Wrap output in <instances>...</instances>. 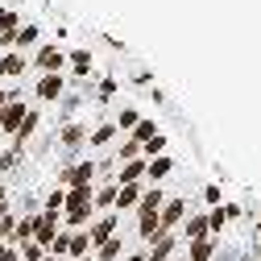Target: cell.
<instances>
[{
  "instance_id": "cell-1",
  "label": "cell",
  "mask_w": 261,
  "mask_h": 261,
  "mask_svg": "<svg viewBox=\"0 0 261 261\" xmlns=\"http://www.w3.org/2000/svg\"><path fill=\"white\" fill-rule=\"evenodd\" d=\"M62 207H67L62 220H67L75 232L87 228V224H91V212H95V207H91V191H67V203H62Z\"/></svg>"
},
{
  "instance_id": "cell-2",
  "label": "cell",
  "mask_w": 261,
  "mask_h": 261,
  "mask_svg": "<svg viewBox=\"0 0 261 261\" xmlns=\"http://www.w3.org/2000/svg\"><path fill=\"white\" fill-rule=\"evenodd\" d=\"M34 67H38L42 75H62V71H67V50H62V46H54V42L38 46V58H34Z\"/></svg>"
},
{
  "instance_id": "cell-3",
  "label": "cell",
  "mask_w": 261,
  "mask_h": 261,
  "mask_svg": "<svg viewBox=\"0 0 261 261\" xmlns=\"http://www.w3.org/2000/svg\"><path fill=\"white\" fill-rule=\"evenodd\" d=\"M67 67H71V79H75V83H87V79H91V67H95V54H91L87 46H75V50L67 54Z\"/></svg>"
},
{
  "instance_id": "cell-4",
  "label": "cell",
  "mask_w": 261,
  "mask_h": 261,
  "mask_svg": "<svg viewBox=\"0 0 261 261\" xmlns=\"http://www.w3.org/2000/svg\"><path fill=\"white\" fill-rule=\"evenodd\" d=\"M182 220H187V199H182V195H174V199H166V203H162V212H158L162 232H174Z\"/></svg>"
},
{
  "instance_id": "cell-5",
  "label": "cell",
  "mask_w": 261,
  "mask_h": 261,
  "mask_svg": "<svg viewBox=\"0 0 261 261\" xmlns=\"http://www.w3.org/2000/svg\"><path fill=\"white\" fill-rule=\"evenodd\" d=\"M58 145H62L67 158H79V149H87V128H83V124H62Z\"/></svg>"
},
{
  "instance_id": "cell-6",
  "label": "cell",
  "mask_w": 261,
  "mask_h": 261,
  "mask_svg": "<svg viewBox=\"0 0 261 261\" xmlns=\"http://www.w3.org/2000/svg\"><path fill=\"white\" fill-rule=\"evenodd\" d=\"M116 228H120V216L108 212V216H100V220L87 224V237H91V245H104L108 237H116Z\"/></svg>"
},
{
  "instance_id": "cell-7",
  "label": "cell",
  "mask_w": 261,
  "mask_h": 261,
  "mask_svg": "<svg viewBox=\"0 0 261 261\" xmlns=\"http://www.w3.org/2000/svg\"><path fill=\"white\" fill-rule=\"evenodd\" d=\"M174 249H178V237H174V232H158V237L149 241L145 261H170V257H174Z\"/></svg>"
},
{
  "instance_id": "cell-8",
  "label": "cell",
  "mask_w": 261,
  "mask_h": 261,
  "mask_svg": "<svg viewBox=\"0 0 261 261\" xmlns=\"http://www.w3.org/2000/svg\"><path fill=\"white\" fill-rule=\"evenodd\" d=\"M145 178V158H133V162H120V166H116V187H137Z\"/></svg>"
},
{
  "instance_id": "cell-9",
  "label": "cell",
  "mask_w": 261,
  "mask_h": 261,
  "mask_svg": "<svg viewBox=\"0 0 261 261\" xmlns=\"http://www.w3.org/2000/svg\"><path fill=\"white\" fill-rule=\"evenodd\" d=\"M34 91H38V100L54 104V100H62V91H67V75H42Z\"/></svg>"
},
{
  "instance_id": "cell-10",
  "label": "cell",
  "mask_w": 261,
  "mask_h": 261,
  "mask_svg": "<svg viewBox=\"0 0 261 261\" xmlns=\"http://www.w3.org/2000/svg\"><path fill=\"white\" fill-rule=\"evenodd\" d=\"M116 137H120V128H116L112 120H104V124H95L91 133H87V149H108Z\"/></svg>"
},
{
  "instance_id": "cell-11",
  "label": "cell",
  "mask_w": 261,
  "mask_h": 261,
  "mask_svg": "<svg viewBox=\"0 0 261 261\" xmlns=\"http://www.w3.org/2000/svg\"><path fill=\"white\" fill-rule=\"evenodd\" d=\"M170 174H174V158L162 153V158H149V162H145V178H149V187H158L162 178H170Z\"/></svg>"
},
{
  "instance_id": "cell-12",
  "label": "cell",
  "mask_w": 261,
  "mask_h": 261,
  "mask_svg": "<svg viewBox=\"0 0 261 261\" xmlns=\"http://www.w3.org/2000/svg\"><path fill=\"white\" fill-rule=\"evenodd\" d=\"M25 100H13L5 112H0V128H5V133H17V128H21V120H25Z\"/></svg>"
},
{
  "instance_id": "cell-13",
  "label": "cell",
  "mask_w": 261,
  "mask_h": 261,
  "mask_svg": "<svg viewBox=\"0 0 261 261\" xmlns=\"http://www.w3.org/2000/svg\"><path fill=\"white\" fill-rule=\"evenodd\" d=\"M38 124H42V112H38V108H29V112H25V120H21V128L13 133V145H21V149H25V141L38 133Z\"/></svg>"
},
{
  "instance_id": "cell-14",
  "label": "cell",
  "mask_w": 261,
  "mask_h": 261,
  "mask_svg": "<svg viewBox=\"0 0 261 261\" xmlns=\"http://www.w3.org/2000/svg\"><path fill=\"white\" fill-rule=\"evenodd\" d=\"M25 67H29V62H25V54L9 50L5 58H0V79H21V75H25Z\"/></svg>"
},
{
  "instance_id": "cell-15",
  "label": "cell",
  "mask_w": 261,
  "mask_h": 261,
  "mask_svg": "<svg viewBox=\"0 0 261 261\" xmlns=\"http://www.w3.org/2000/svg\"><path fill=\"white\" fill-rule=\"evenodd\" d=\"M158 232H162L158 212H145V207H137V237H141V241H153Z\"/></svg>"
},
{
  "instance_id": "cell-16",
  "label": "cell",
  "mask_w": 261,
  "mask_h": 261,
  "mask_svg": "<svg viewBox=\"0 0 261 261\" xmlns=\"http://www.w3.org/2000/svg\"><path fill=\"white\" fill-rule=\"evenodd\" d=\"M91 207H104V212H112V207H116V182L91 187Z\"/></svg>"
},
{
  "instance_id": "cell-17",
  "label": "cell",
  "mask_w": 261,
  "mask_h": 261,
  "mask_svg": "<svg viewBox=\"0 0 261 261\" xmlns=\"http://www.w3.org/2000/svg\"><path fill=\"white\" fill-rule=\"evenodd\" d=\"M137 203H141V182L137 187H116V207H112L116 216L128 212V207H137Z\"/></svg>"
},
{
  "instance_id": "cell-18",
  "label": "cell",
  "mask_w": 261,
  "mask_h": 261,
  "mask_svg": "<svg viewBox=\"0 0 261 261\" xmlns=\"http://www.w3.org/2000/svg\"><path fill=\"white\" fill-rule=\"evenodd\" d=\"M182 232H187V245L191 241H207L212 232H207V216L199 212V216H187V228H182Z\"/></svg>"
},
{
  "instance_id": "cell-19",
  "label": "cell",
  "mask_w": 261,
  "mask_h": 261,
  "mask_svg": "<svg viewBox=\"0 0 261 261\" xmlns=\"http://www.w3.org/2000/svg\"><path fill=\"white\" fill-rule=\"evenodd\" d=\"M116 128H124V133H133V128L141 124V108H133V104H120V112H116V120H112Z\"/></svg>"
},
{
  "instance_id": "cell-20",
  "label": "cell",
  "mask_w": 261,
  "mask_h": 261,
  "mask_svg": "<svg viewBox=\"0 0 261 261\" xmlns=\"http://www.w3.org/2000/svg\"><path fill=\"white\" fill-rule=\"evenodd\" d=\"M38 38H42V29H38V25H25V29H17V38H13V50H17V54H25L29 46H38Z\"/></svg>"
},
{
  "instance_id": "cell-21",
  "label": "cell",
  "mask_w": 261,
  "mask_h": 261,
  "mask_svg": "<svg viewBox=\"0 0 261 261\" xmlns=\"http://www.w3.org/2000/svg\"><path fill=\"white\" fill-rule=\"evenodd\" d=\"M95 257H100V261H120L124 257V241L120 237H108L104 245H95Z\"/></svg>"
},
{
  "instance_id": "cell-22",
  "label": "cell",
  "mask_w": 261,
  "mask_h": 261,
  "mask_svg": "<svg viewBox=\"0 0 261 261\" xmlns=\"http://www.w3.org/2000/svg\"><path fill=\"white\" fill-rule=\"evenodd\" d=\"M67 253H71V257H91V237H87V228L71 232V241H67Z\"/></svg>"
},
{
  "instance_id": "cell-23",
  "label": "cell",
  "mask_w": 261,
  "mask_h": 261,
  "mask_svg": "<svg viewBox=\"0 0 261 261\" xmlns=\"http://www.w3.org/2000/svg\"><path fill=\"white\" fill-rule=\"evenodd\" d=\"M212 253H216V241L207 237V241H191L187 245V257L191 261H212Z\"/></svg>"
},
{
  "instance_id": "cell-24",
  "label": "cell",
  "mask_w": 261,
  "mask_h": 261,
  "mask_svg": "<svg viewBox=\"0 0 261 261\" xmlns=\"http://www.w3.org/2000/svg\"><path fill=\"white\" fill-rule=\"evenodd\" d=\"M83 100H87V91H71V95H62V120L71 124V116L83 108Z\"/></svg>"
},
{
  "instance_id": "cell-25",
  "label": "cell",
  "mask_w": 261,
  "mask_h": 261,
  "mask_svg": "<svg viewBox=\"0 0 261 261\" xmlns=\"http://www.w3.org/2000/svg\"><path fill=\"white\" fill-rule=\"evenodd\" d=\"M21 162H25V149H21V145H13V149L0 153V170L9 174V170H17V166H21Z\"/></svg>"
},
{
  "instance_id": "cell-26",
  "label": "cell",
  "mask_w": 261,
  "mask_h": 261,
  "mask_svg": "<svg viewBox=\"0 0 261 261\" xmlns=\"http://www.w3.org/2000/svg\"><path fill=\"white\" fill-rule=\"evenodd\" d=\"M112 158H116V166H120V162H133V158H141V145L128 137V141H120V145H116V153H112Z\"/></svg>"
},
{
  "instance_id": "cell-27",
  "label": "cell",
  "mask_w": 261,
  "mask_h": 261,
  "mask_svg": "<svg viewBox=\"0 0 261 261\" xmlns=\"http://www.w3.org/2000/svg\"><path fill=\"white\" fill-rule=\"evenodd\" d=\"M128 137H133L137 145H145V141H153V137H158V124H153V120H141V124H137Z\"/></svg>"
},
{
  "instance_id": "cell-28",
  "label": "cell",
  "mask_w": 261,
  "mask_h": 261,
  "mask_svg": "<svg viewBox=\"0 0 261 261\" xmlns=\"http://www.w3.org/2000/svg\"><path fill=\"white\" fill-rule=\"evenodd\" d=\"M62 203H67V191H62V187H54V191L46 195V207H42V212H50V216H58V212H62Z\"/></svg>"
},
{
  "instance_id": "cell-29",
  "label": "cell",
  "mask_w": 261,
  "mask_h": 261,
  "mask_svg": "<svg viewBox=\"0 0 261 261\" xmlns=\"http://www.w3.org/2000/svg\"><path fill=\"white\" fill-rule=\"evenodd\" d=\"M21 257H25V261H42V257H46V249H42V245H34V241H25V245H21Z\"/></svg>"
},
{
  "instance_id": "cell-30",
  "label": "cell",
  "mask_w": 261,
  "mask_h": 261,
  "mask_svg": "<svg viewBox=\"0 0 261 261\" xmlns=\"http://www.w3.org/2000/svg\"><path fill=\"white\" fill-rule=\"evenodd\" d=\"M224 224H228V220H224V207H212V212H207V232H220Z\"/></svg>"
},
{
  "instance_id": "cell-31",
  "label": "cell",
  "mask_w": 261,
  "mask_h": 261,
  "mask_svg": "<svg viewBox=\"0 0 261 261\" xmlns=\"http://www.w3.org/2000/svg\"><path fill=\"white\" fill-rule=\"evenodd\" d=\"M203 199H207L212 207H220V203H224V199H220V187H216V182H207V187H203Z\"/></svg>"
},
{
  "instance_id": "cell-32",
  "label": "cell",
  "mask_w": 261,
  "mask_h": 261,
  "mask_svg": "<svg viewBox=\"0 0 261 261\" xmlns=\"http://www.w3.org/2000/svg\"><path fill=\"white\" fill-rule=\"evenodd\" d=\"M128 79H133V83H137V87H149V83H153V75H149V71H145V67H141V71H133V75H128Z\"/></svg>"
},
{
  "instance_id": "cell-33",
  "label": "cell",
  "mask_w": 261,
  "mask_h": 261,
  "mask_svg": "<svg viewBox=\"0 0 261 261\" xmlns=\"http://www.w3.org/2000/svg\"><path fill=\"white\" fill-rule=\"evenodd\" d=\"M0 261H21L17 257V245H0Z\"/></svg>"
},
{
  "instance_id": "cell-34",
  "label": "cell",
  "mask_w": 261,
  "mask_h": 261,
  "mask_svg": "<svg viewBox=\"0 0 261 261\" xmlns=\"http://www.w3.org/2000/svg\"><path fill=\"white\" fill-rule=\"evenodd\" d=\"M5 199H9V187H5V182H0V207H5Z\"/></svg>"
},
{
  "instance_id": "cell-35",
  "label": "cell",
  "mask_w": 261,
  "mask_h": 261,
  "mask_svg": "<svg viewBox=\"0 0 261 261\" xmlns=\"http://www.w3.org/2000/svg\"><path fill=\"white\" fill-rule=\"evenodd\" d=\"M124 261H145V253H128V257H124Z\"/></svg>"
},
{
  "instance_id": "cell-36",
  "label": "cell",
  "mask_w": 261,
  "mask_h": 261,
  "mask_svg": "<svg viewBox=\"0 0 261 261\" xmlns=\"http://www.w3.org/2000/svg\"><path fill=\"white\" fill-rule=\"evenodd\" d=\"M42 261H58V257H50V253H46V257H42Z\"/></svg>"
}]
</instances>
